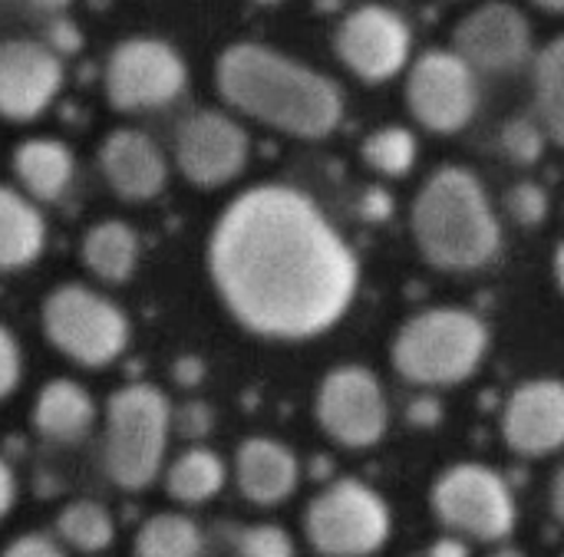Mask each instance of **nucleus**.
Segmentation results:
<instances>
[{
    "instance_id": "nucleus-1",
    "label": "nucleus",
    "mask_w": 564,
    "mask_h": 557,
    "mask_svg": "<svg viewBox=\"0 0 564 557\" xmlns=\"http://www.w3.org/2000/svg\"><path fill=\"white\" fill-rule=\"evenodd\" d=\"M208 277L248 334L314 340L350 310L360 261L311 195L291 185H254L215 218Z\"/></svg>"
},
{
    "instance_id": "nucleus-2",
    "label": "nucleus",
    "mask_w": 564,
    "mask_h": 557,
    "mask_svg": "<svg viewBox=\"0 0 564 557\" xmlns=\"http://www.w3.org/2000/svg\"><path fill=\"white\" fill-rule=\"evenodd\" d=\"M215 89L231 109L294 139H324L344 119L330 76L264 43H231L215 59Z\"/></svg>"
},
{
    "instance_id": "nucleus-3",
    "label": "nucleus",
    "mask_w": 564,
    "mask_h": 557,
    "mask_svg": "<svg viewBox=\"0 0 564 557\" xmlns=\"http://www.w3.org/2000/svg\"><path fill=\"white\" fill-rule=\"evenodd\" d=\"M410 228L420 254L440 271H479L502 248V225L482 182L459 165L433 172L413 198Z\"/></svg>"
},
{
    "instance_id": "nucleus-4",
    "label": "nucleus",
    "mask_w": 564,
    "mask_h": 557,
    "mask_svg": "<svg viewBox=\"0 0 564 557\" xmlns=\"http://www.w3.org/2000/svg\"><path fill=\"white\" fill-rule=\"evenodd\" d=\"M489 353V327L463 307H430L410 317L393 340V370L416 386L466 383Z\"/></svg>"
},
{
    "instance_id": "nucleus-5",
    "label": "nucleus",
    "mask_w": 564,
    "mask_h": 557,
    "mask_svg": "<svg viewBox=\"0 0 564 557\" xmlns=\"http://www.w3.org/2000/svg\"><path fill=\"white\" fill-rule=\"evenodd\" d=\"M172 429V409L152 383H129L106 403L102 469L109 482L139 492L155 482Z\"/></svg>"
},
{
    "instance_id": "nucleus-6",
    "label": "nucleus",
    "mask_w": 564,
    "mask_h": 557,
    "mask_svg": "<svg viewBox=\"0 0 564 557\" xmlns=\"http://www.w3.org/2000/svg\"><path fill=\"white\" fill-rule=\"evenodd\" d=\"M46 340L86 370H102L129 347V320L99 291L83 284L56 287L40 310Z\"/></svg>"
},
{
    "instance_id": "nucleus-7",
    "label": "nucleus",
    "mask_w": 564,
    "mask_h": 557,
    "mask_svg": "<svg viewBox=\"0 0 564 557\" xmlns=\"http://www.w3.org/2000/svg\"><path fill=\"white\" fill-rule=\"evenodd\" d=\"M393 532L387 499L360 479L327 485L304 515V535L321 557L377 555Z\"/></svg>"
},
{
    "instance_id": "nucleus-8",
    "label": "nucleus",
    "mask_w": 564,
    "mask_h": 557,
    "mask_svg": "<svg viewBox=\"0 0 564 557\" xmlns=\"http://www.w3.org/2000/svg\"><path fill=\"white\" fill-rule=\"evenodd\" d=\"M430 505L449 532L476 542H502L516 532L519 522L509 482L479 462L449 466L436 479Z\"/></svg>"
},
{
    "instance_id": "nucleus-9",
    "label": "nucleus",
    "mask_w": 564,
    "mask_h": 557,
    "mask_svg": "<svg viewBox=\"0 0 564 557\" xmlns=\"http://www.w3.org/2000/svg\"><path fill=\"white\" fill-rule=\"evenodd\" d=\"M188 83L182 53L155 36H129L109 50L102 86L119 112H149L175 102Z\"/></svg>"
},
{
    "instance_id": "nucleus-10",
    "label": "nucleus",
    "mask_w": 564,
    "mask_h": 557,
    "mask_svg": "<svg viewBox=\"0 0 564 557\" xmlns=\"http://www.w3.org/2000/svg\"><path fill=\"white\" fill-rule=\"evenodd\" d=\"M406 106L423 129L453 135L479 109V79L453 50H426L406 73Z\"/></svg>"
},
{
    "instance_id": "nucleus-11",
    "label": "nucleus",
    "mask_w": 564,
    "mask_h": 557,
    "mask_svg": "<svg viewBox=\"0 0 564 557\" xmlns=\"http://www.w3.org/2000/svg\"><path fill=\"white\" fill-rule=\"evenodd\" d=\"M321 429L344 449H370L387 436L390 406L380 380L367 367L330 370L314 400Z\"/></svg>"
},
{
    "instance_id": "nucleus-12",
    "label": "nucleus",
    "mask_w": 564,
    "mask_h": 557,
    "mask_svg": "<svg viewBox=\"0 0 564 557\" xmlns=\"http://www.w3.org/2000/svg\"><path fill=\"white\" fill-rule=\"evenodd\" d=\"M334 50L357 79L387 83L410 63L413 33L397 10L383 3H364L340 20Z\"/></svg>"
},
{
    "instance_id": "nucleus-13",
    "label": "nucleus",
    "mask_w": 564,
    "mask_h": 557,
    "mask_svg": "<svg viewBox=\"0 0 564 557\" xmlns=\"http://www.w3.org/2000/svg\"><path fill=\"white\" fill-rule=\"evenodd\" d=\"M251 139L241 122L218 109L192 112L175 132V165L195 188H221L248 165Z\"/></svg>"
},
{
    "instance_id": "nucleus-14",
    "label": "nucleus",
    "mask_w": 564,
    "mask_h": 557,
    "mask_svg": "<svg viewBox=\"0 0 564 557\" xmlns=\"http://www.w3.org/2000/svg\"><path fill=\"white\" fill-rule=\"evenodd\" d=\"M453 53L473 73H509L532 56V23L509 0H486L453 30Z\"/></svg>"
},
{
    "instance_id": "nucleus-15",
    "label": "nucleus",
    "mask_w": 564,
    "mask_h": 557,
    "mask_svg": "<svg viewBox=\"0 0 564 557\" xmlns=\"http://www.w3.org/2000/svg\"><path fill=\"white\" fill-rule=\"evenodd\" d=\"M63 89V59L36 40L0 43V116L30 122L50 109Z\"/></svg>"
},
{
    "instance_id": "nucleus-16",
    "label": "nucleus",
    "mask_w": 564,
    "mask_h": 557,
    "mask_svg": "<svg viewBox=\"0 0 564 557\" xmlns=\"http://www.w3.org/2000/svg\"><path fill=\"white\" fill-rule=\"evenodd\" d=\"M502 439L516 456L545 459L564 443V386L558 380H525L502 409Z\"/></svg>"
},
{
    "instance_id": "nucleus-17",
    "label": "nucleus",
    "mask_w": 564,
    "mask_h": 557,
    "mask_svg": "<svg viewBox=\"0 0 564 557\" xmlns=\"http://www.w3.org/2000/svg\"><path fill=\"white\" fill-rule=\"evenodd\" d=\"M106 185L126 201H149L165 188L169 162L162 149L139 129H116L99 145Z\"/></svg>"
},
{
    "instance_id": "nucleus-18",
    "label": "nucleus",
    "mask_w": 564,
    "mask_h": 557,
    "mask_svg": "<svg viewBox=\"0 0 564 557\" xmlns=\"http://www.w3.org/2000/svg\"><path fill=\"white\" fill-rule=\"evenodd\" d=\"M297 479H301L297 456L278 439L251 436L235 452V482L251 505L271 509L288 502L297 489Z\"/></svg>"
},
{
    "instance_id": "nucleus-19",
    "label": "nucleus",
    "mask_w": 564,
    "mask_h": 557,
    "mask_svg": "<svg viewBox=\"0 0 564 557\" xmlns=\"http://www.w3.org/2000/svg\"><path fill=\"white\" fill-rule=\"evenodd\" d=\"M96 423L93 396L73 380H50L33 403V426L43 439L73 446Z\"/></svg>"
},
{
    "instance_id": "nucleus-20",
    "label": "nucleus",
    "mask_w": 564,
    "mask_h": 557,
    "mask_svg": "<svg viewBox=\"0 0 564 557\" xmlns=\"http://www.w3.org/2000/svg\"><path fill=\"white\" fill-rule=\"evenodd\" d=\"M76 162L59 139H26L13 149V175L30 201H56L73 182Z\"/></svg>"
},
{
    "instance_id": "nucleus-21",
    "label": "nucleus",
    "mask_w": 564,
    "mask_h": 557,
    "mask_svg": "<svg viewBox=\"0 0 564 557\" xmlns=\"http://www.w3.org/2000/svg\"><path fill=\"white\" fill-rule=\"evenodd\" d=\"M46 244V221L40 215V208L0 185V271H20L26 264H33L43 254Z\"/></svg>"
},
{
    "instance_id": "nucleus-22",
    "label": "nucleus",
    "mask_w": 564,
    "mask_h": 557,
    "mask_svg": "<svg viewBox=\"0 0 564 557\" xmlns=\"http://www.w3.org/2000/svg\"><path fill=\"white\" fill-rule=\"evenodd\" d=\"M139 251H142V244H139V234L132 231V225L116 221V218L93 225L79 244L83 267L106 284L129 281L139 267Z\"/></svg>"
},
{
    "instance_id": "nucleus-23",
    "label": "nucleus",
    "mask_w": 564,
    "mask_h": 557,
    "mask_svg": "<svg viewBox=\"0 0 564 557\" xmlns=\"http://www.w3.org/2000/svg\"><path fill=\"white\" fill-rule=\"evenodd\" d=\"M225 462L218 452L205 449V446H192L185 449L165 472V492L178 502V505H205L212 502L221 485H225Z\"/></svg>"
},
{
    "instance_id": "nucleus-24",
    "label": "nucleus",
    "mask_w": 564,
    "mask_h": 557,
    "mask_svg": "<svg viewBox=\"0 0 564 557\" xmlns=\"http://www.w3.org/2000/svg\"><path fill=\"white\" fill-rule=\"evenodd\" d=\"M132 557H205V535L192 518L162 512L139 528Z\"/></svg>"
},
{
    "instance_id": "nucleus-25",
    "label": "nucleus",
    "mask_w": 564,
    "mask_h": 557,
    "mask_svg": "<svg viewBox=\"0 0 564 557\" xmlns=\"http://www.w3.org/2000/svg\"><path fill=\"white\" fill-rule=\"evenodd\" d=\"M535 106L549 142H564V40H552L535 59Z\"/></svg>"
},
{
    "instance_id": "nucleus-26",
    "label": "nucleus",
    "mask_w": 564,
    "mask_h": 557,
    "mask_svg": "<svg viewBox=\"0 0 564 557\" xmlns=\"http://www.w3.org/2000/svg\"><path fill=\"white\" fill-rule=\"evenodd\" d=\"M56 535L63 538V545L83 555H99L112 545L116 525H112V515L99 502L79 499V502H69L56 515Z\"/></svg>"
},
{
    "instance_id": "nucleus-27",
    "label": "nucleus",
    "mask_w": 564,
    "mask_h": 557,
    "mask_svg": "<svg viewBox=\"0 0 564 557\" xmlns=\"http://www.w3.org/2000/svg\"><path fill=\"white\" fill-rule=\"evenodd\" d=\"M360 152H364V162L373 172H380L387 178H400V175H406L416 165L420 145H416V135L410 129H403V125H383V129H377V132H370L364 139V149Z\"/></svg>"
},
{
    "instance_id": "nucleus-28",
    "label": "nucleus",
    "mask_w": 564,
    "mask_h": 557,
    "mask_svg": "<svg viewBox=\"0 0 564 557\" xmlns=\"http://www.w3.org/2000/svg\"><path fill=\"white\" fill-rule=\"evenodd\" d=\"M499 145H502V152H506L512 162H519V165H535V162L545 155V149H549V135H545V129H542L535 119L516 116V119H506V122H502Z\"/></svg>"
},
{
    "instance_id": "nucleus-29",
    "label": "nucleus",
    "mask_w": 564,
    "mask_h": 557,
    "mask_svg": "<svg viewBox=\"0 0 564 557\" xmlns=\"http://www.w3.org/2000/svg\"><path fill=\"white\" fill-rule=\"evenodd\" d=\"M238 557H294V542L281 525H251L238 535Z\"/></svg>"
},
{
    "instance_id": "nucleus-30",
    "label": "nucleus",
    "mask_w": 564,
    "mask_h": 557,
    "mask_svg": "<svg viewBox=\"0 0 564 557\" xmlns=\"http://www.w3.org/2000/svg\"><path fill=\"white\" fill-rule=\"evenodd\" d=\"M549 192L539 182H519L506 192V208L522 228H535L549 218Z\"/></svg>"
},
{
    "instance_id": "nucleus-31",
    "label": "nucleus",
    "mask_w": 564,
    "mask_h": 557,
    "mask_svg": "<svg viewBox=\"0 0 564 557\" xmlns=\"http://www.w3.org/2000/svg\"><path fill=\"white\" fill-rule=\"evenodd\" d=\"M23 373V360H20V347L13 340V334L0 324V400H7Z\"/></svg>"
},
{
    "instance_id": "nucleus-32",
    "label": "nucleus",
    "mask_w": 564,
    "mask_h": 557,
    "mask_svg": "<svg viewBox=\"0 0 564 557\" xmlns=\"http://www.w3.org/2000/svg\"><path fill=\"white\" fill-rule=\"evenodd\" d=\"M172 423L185 439H205L212 433V409L205 403H185L172 413Z\"/></svg>"
},
{
    "instance_id": "nucleus-33",
    "label": "nucleus",
    "mask_w": 564,
    "mask_h": 557,
    "mask_svg": "<svg viewBox=\"0 0 564 557\" xmlns=\"http://www.w3.org/2000/svg\"><path fill=\"white\" fill-rule=\"evenodd\" d=\"M0 557H66V555H63V548H59L53 538H46V535H20L13 545H7V548H3V555Z\"/></svg>"
},
{
    "instance_id": "nucleus-34",
    "label": "nucleus",
    "mask_w": 564,
    "mask_h": 557,
    "mask_svg": "<svg viewBox=\"0 0 564 557\" xmlns=\"http://www.w3.org/2000/svg\"><path fill=\"white\" fill-rule=\"evenodd\" d=\"M56 56L63 53H76L79 46H83V36H79V30H76V23H69V20H53V26H50V43H46Z\"/></svg>"
},
{
    "instance_id": "nucleus-35",
    "label": "nucleus",
    "mask_w": 564,
    "mask_h": 557,
    "mask_svg": "<svg viewBox=\"0 0 564 557\" xmlns=\"http://www.w3.org/2000/svg\"><path fill=\"white\" fill-rule=\"evenodd\" d=\"M440 419H443V406L433 396H423L410 406V423L416 426H436Z\"/></svg>"
},
{
    "instance_id": "nucleus-36",
    "label": "nucleus",
    "mask_w": 564,
    "mask_h": 557,
    "mask_svg": "<svg viewBox=\"0 0 564 557\" xmlns=\"http://www.w3.org/2000/svg\"><path fill=\"white\" fill-rule=\"evenodd\" d=\"M13 502H17V479H13L10 466L0 459V518L13 509Z\"/></svg>"
},
{
    "instance_id": "nucleus-37",
    "label": "nucleus",
    "mask_w": 564,
    "mask_h": 557,
    "mask_svg": "<svg viewBox=\"0 0 564 557\" xmlns=\"http://www.w3.org/2000/svg\"><path fill=\"white\" fill-rule=\"evenodd\" d=\"M430 557H469V548L459 538H443V542L433 545Z\"/></svg>"
},
{
    "instance_id": "nucleus-38",
    "label": "nucleus",
    "mask_w": 564,
    "mask_h": 557,
    "mask_svg": "<svg viewBox=\"0 0 564 557\" xmlns=\"http://www.w3.org/2000/svg\"><path fill=\"white\" fill-rule=\"evenodd\" d=\"M535 7H542L545 13H562L564 10V0H532Z\"/></svg>"
},
{
    "instance_id": "nucleus-39",
    "label": "nucleus",
    "mask_w": 564,
    "mask_h": 557,
    "mask_svg": "<svg viewBox=\"0 0 564 557\" xmlns=\"http://www.w3.org/2000/svg\"><path fill=\"white\" fill-rule=\"evenodd\" d=\"M33 7H40V10H63L69 0H30Z\"/></svg>"
},
{
    "instance_id": "nucleus-40",
    "label": "nucleus",
    "mask_w": 564,
    "mask_h": 557,
    "mask_svg": "<svg viewBox=\"0 0 564 557\" xmlns=\"http://www.w3.org/2000/svg\"><path fill=\"white\" fill-rule=\"evenodd\" d=\"M489 557H525L519 548H496Z\"/></svg>"
},
{
    "instance_id": "nucleus-41",
    "label": "nucleus",
    "mask_w": 564,
    "mask_h": 557,
    "mask_svg": "<svg viewBox=\"0 0 564 557\" xmlns=\"http://www.w3.org/2000/svg\"><path fill=\"white\" fill-rule=\"evenodd\" d=\"M254 3H264L268 7V3H281V0H254Z\"/></svg>"
}]
</instances>
